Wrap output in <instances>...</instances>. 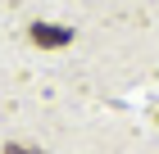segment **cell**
<instances>
[{
	"mask_svg": "<svg viewBox=\"0 0 159 154\" xmlns=\"http://www.w3.org/2000/svg\"><path fill=\"white\" fill-rule=\"evenodd\" d=\"M5 154H41V150H37V145H18V141H14V145H5Z\"/></svg>",
	"mask_w": 159,
	"mask_h": 154,
	"instance_id": "7a4b0ae2",
	"label": "cell"
},
{
	"mask_svg": "<svg viewBox=\"0 0 159 154\" xmlns=\"http://www.w3.org/2000/svg\"><path fill=\"white\" fill-rule=\"evenodd\" d=\"M32 41H37V46H68V27H50V23H32Z\"/></svg>",
	"mask_w": 159,
	"mask_h": 154,
	"instance_id": "6da1fadb",
	"label": "cell"
}]
</instances>
